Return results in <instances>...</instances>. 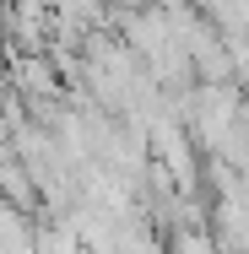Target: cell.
<instances>
[{
	"mask_svg": "<svg viewBox=\"0 0 249 254\" xmlns=\"http://www.w3.org/2000/svg\"><path fill=\"white\" fill-rule=\"evenodd\" d=\"M163 254H217V244H211L206 222H190V227H173V238H168Z\"/></svg>",
	"mask_w": 249,
	"mask_h": 254,
	"instance_id": "obj_1",
	"label": "cell"
},
{
	"mask_svg": "<svg viewBox=\"0 0 249 254\" xmlns=\"http://www.w3.org/2000/svg\"><path fill=\"white\" fill-rule=\"evenodd\" d=\"M5 65H11V54H5V38H0V81H5Z\"/></svg>",
	"mask_w": 249,
	"mask_h": 254,
	"instance_id": "obj_2",
	"label": "cell"
}]
</instances>
